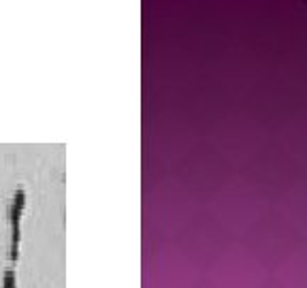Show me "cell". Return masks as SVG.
<instances>
[{"label":"cell","instance_id":"obj_1","mask_svg":"<svg viewBox=\"0 0 307 288\" xmlns=\"http://www.w3.org/2000/svg\"><path fill=\"white\" fill-rule=\"evenodd\" d=\"M15 209H19V211H24V207H26V190H22L19 188L17 192H15V197H13V203H11Z\"/></svg>","mask_w":307,"mask_h":288},{"label":"cell","instance_id":"obj_2","mask_svg":"<svg viewBox=\"0 0 307 288\" xmlns=\"http://www.w3.org/2000/svg\"><path fill=\"white\" fill-rule=\"evenodd\" d=\"M19 239H22V228H19V226H11V244L19 246Z\"/></svg>","mask_w":307,"mask_h":288}]
</instances>
